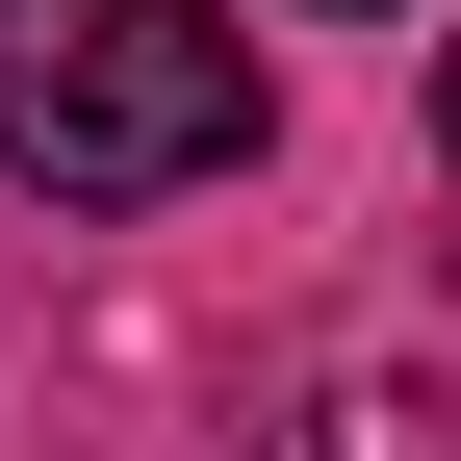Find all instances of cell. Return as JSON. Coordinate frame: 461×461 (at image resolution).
<instances>
[{
    "instance_id": "obj_2",
    "label": "cell",
    "mask_w": 461,
    "mask_h": 461,
    "mask_svg": "<svg viewBox=\"0 0 461 461\" xmlns=\"http://www.w3.org/2000/svg\"><path fill=\"white\" fill-rule=\"evenodd\" d=\"M282 461H461V384H333V411H282Z\"/></svg>"
},
{
    "instance_id": "obj_3",
    "label": "cell",
    "mask_w": 461,
    "mask_h": 461,
    "mask_svg": "<svg viewBox=\"0 0 461 461\" xmlns=\"http://www.w3.org/2000/svg\"><path fill=\"white\" fill-rule=\"evenodd\" d=\"M436 154H461V51H436Z\"/></svg>"
},
{
    "instance_id": "obj_1",
    "label": "cell",
    "mask_w": 461,
    "mask_h": 461,
    "mask_svg": "<svg viewBox=\"0 0 461 461\" xmlns=\"http://www.w3.org/2000/svg\"><path fill=\"white\" fill-rule=\"evenodd\" d=\"M257 154V51L205 0H0V180L51 205H180Z\"/></svg>"
}]
</instances>
